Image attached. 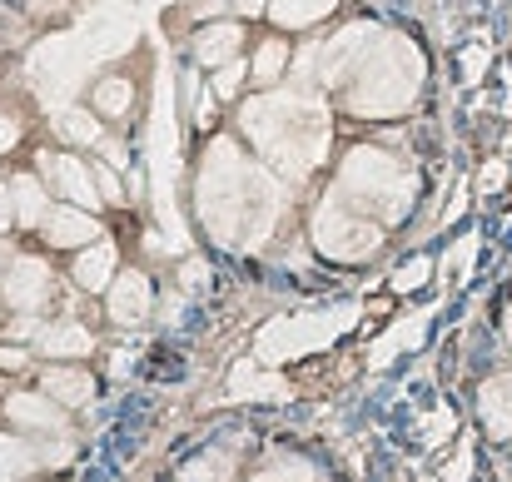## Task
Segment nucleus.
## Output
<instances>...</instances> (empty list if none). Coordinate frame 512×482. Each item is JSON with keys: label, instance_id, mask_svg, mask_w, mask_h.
Returning <instances> with one entry per match:
<instances>
[{"label": "nucleus", "instance_id": "nucleus-1", "mask_svg": "<svg viewBox=\"0 0 512 482\" xmlns=\"http://www.w3.org/2000/svg\"><path fill=\"white\" fill-rule=\"evenodd\" d=\"M279 214V184L239 155V145L219 140L199 169V219L224 244H259Z\"/></svg>", "mask_w": 512, "mask_h": 482}, {"label": "nucleus", "instance_id": "nucleus-2", "mask_svg": "<svg viewBox=\"0 0 512 482\" xmlns=\"http://www.w3.org/2000/svg\"><path fill=\"white\" fill-rule=\"evenodd\" d=\"M244 135L259 145V155L269 164L304 179L309 169H319L329 150V110L304 90L259 95L244 105Z\"/></svg>", "mask_w": 512, "mask_h": 482}, {"label": "nucleus", "instance_id": "nucleus-3", "mask_svg": "<svg viewBox=\"0 0 512 482\" xmlns=\"http://www.w3.org/2000/svg\"><path fill=\"white\" fill-rule=\"evenodd\" d=\"M348 90V110L363 120H388L403 115L413 105V95L423 90V55L413 40L403 35H373V45L363 50V60L353 65V75L343 80Z\"/></svg>", "mask_w": 512, "mask_h": 482}, {"label": "nucleus", "instance_id": "nucleus-4", "mask_svg": "<svg viewBox=\"0 0 512 482\" xmlns=\"http://www.w3.org/2000/svg\"><path fill=\"white\" fill-rule=\"evenodd\" d=\"M339 194L348 204H358L363 214H373L378 224L388 219H403L408 204H413V174L408 164L383 155V150H353L339 169Z\"/></svg>", "mask_w": 512, "mask_h": 482}, {"label": "nucleus", "instance_id": "nucleus-5", "mask_svg": "<svg viewBox=\"0 0 512 482\" xmlns=\"http://www.w3.org/2000/svg\"><path fill=\"white\" fill-rule=\"evenodd\" d=\"M314 244H319V254H329V259H339V264H358V259L378 254L383 224H378L373 214H363L358 204H348L339 189H334V194L319 204V214H314Z\"/></svg>", "mask_w": 512, "mask_h": 482}, {"label": "nucleus", "instance_id": "nucleus-6", "mask_svg": "<svg viewBox=\"0 0 512 482\" xmlns=\"http://www.w3.org/2000/svg\"><path fill=\"white\" fill-rule=\"evenodd\" d=\"M50 269L40 264V259H15L10 269H5V279H0V299H5V309H15V314H40L45 304H50Z\"/></svg>", "mask_w": 512, "mask_h": 482}, {"label": "nucleus", "instance_id": "nucleus-7", "mask_svg": "<svg viewBox=\"0 0 512 482\" xmlns=\"http://www.w3.org/2000/svg\"><path fill=\"white\" fill-rule=\"evenodd\" d=\"M40 234L50 249H85L100 239V224L80 204H50V214L40 219Z\"/></svg>", "mask_w": 512, "mask_h": 482}, {"label": "nucleus", "instance_id": "nucleus-8", "mask_svg": "<svg viewBox=\"0 0 512 482\" xmlns=\"http://www.w3.org/2000/svg\"><path fill=\"white\" fill-rule=\"evenodd\" d=\"M65 403H55L50 393H10L5 398V418L25 433H50V438H65Z\"/></svg>", "mask_w": 512, "mask_h": 482}, {"label": "nucleus", "instance_id": "nucleus-9", "mask_svg": "<svg viewBox=\"0 0 512 482\" xmlns=\"http://www.w3.org/2000/svg\"><path fill=\"white\" fill-rule=\"evenodd\" d=\"M40 174H45L50 189L65 194L70 204H80V209H95V204H100V194H95V184H90V169L75 160V155H40Z\"/></svg>", "mask_w": 512, "mask_h": 482}, {"label": "nucleus", "instance_id": "nucleus-10", "mask_svg": "<svg viewBox=\"0 0 512 482\" xmlns=\"http://www.w3.org/2000/svg\"><path fill=\"white\" fill-rule=\"evenodd\" d=\"M150 304H155V289L145 274H120L110 284V319L115 323H140L150 314Z\"/></svg>", "mask_w": 512, "mask_h": 482}, {"label": "nucleus", "instance_id": "nucleus-11", "mask_svg": "<svg viewBox=\"0 0 512 482\" xmlns=\"http://www.w3.org/2000/svg\"><path fill=\"white\" fill-rule=\"evenodd\" d=\"M478 413H483V428H488L493 438H512V368L483 383Z\"/></svg>", "mask_w": 512, "mask_h": 482}, {"label": "nucleus", "instance_id": "nucleus-12", "mask_svg": "<svg viewBox=\"0 0 512 482\" xmlns=\"http://www.w3.org/2000/svg\"><path fill=\"white\" fill-rule=\"evenodd\" d=\"M75 284L90 289V294H100V289L115 284V244H110V239H95V244L80 249V259H75Z\"/></svg>", "mask_w": 512, "mask_h": 482}, {"label": "nucleus", "instance_id": "nucleus-13", "mask_svg": "<svg viewBox=\"0 0 512 482\" xmlns=\"http://www.w3.org/2000/svg\"><path fill=\"white\" fill-rule=\"evenodd\" d=\"M239 40H244L239 25H204V30L194 35V55H199V65H214V70H219V65L234 60Z\"/></svg>", "mask_w": 512, "mask_h": 482}, {"label": "nucleus", "instance_id": "nucleus-14", "mask_svg": "<svg viewBox=\"0 0 512 482\" xmlns=\"http://www.w3.org/2000/svg\"><path fill=\"white\" fill-rule=\"evenodd\" d=\"M35 343H40V353H50V358H85V353L95 348L90 328H80V323H55V328H40V333H35Z\"/></svg>", "mask_w": 512, "mask_h": 482}, {"label": "nucleus", "instance_id": "nucleus-15", "mask_svg": "<svg viewBox=\"0 0 512 482\" xmlns=\"http://www.w3.org/2000/svg\"><path fill=\"white\" fill-rule=\"evenodd\" d=\"M40 383H45V393H50L55 403H65V408L90 403V388H95L85 368H60V363H55V368H45V378H40Z\"/></svg>", "mask_w": 512, "mask_h": 482}, {"label": "nucleus", "instance_id": "nucleus-16", "mask_svg": "<svg viewBox=\"0 0 512 482\" xmlns=\"http://www.w3.org/2000/svg\"><path fill=\"white\" fill-rule=\"evenodd\" d=\"M334 5H339V0H274L269 15H274L279 30H309V25H319L324 15H334Z\"/></svg>", "mask_w": 512, "mask_h": 482}, {"label": "nucleus", "instance_id": "nucleus-17", "mask_svg": "<svg viewBox=\"0 0 512 482\" xmlns=\"http://www.w3.org/2000/svg\"><path fill=\"white\" fill-rule=\"evenodd\" d=\"M40 463H45V458H40V448H30L25 438H10V433H0V482L30 478Z\"/></svg>", "mask_w": 512, "mask_h": 482}, {"label": "nucleus", "instance_id": "nucleus-18", "mask_svg": "<svg viewBox=\"0 0 512 482\" xmlns=\"http://www.w3.org/2000/svg\"><path fill=\"white\" fill-rule=\"evenodd\" d=\"M10 189H15V219L30 229V224H40L45 214H50V204H45V189H40V179L35 174H15L10 179Z\"/></svg>", "mask_w": 512, "mask_h": 482}, {"label": "nucleus", "instance_id": "nucleus-19", "mask_svg": "<svg viewBox=\"0 0 512 482\" xmlns=\"http://www.w3.org/2000/svg\"><path fill=\"white\" fill-rule=\"evenodd\" d=\"M130 105H135V85H130L125 75H110V80L95 85V110H100V115L120 120V115H130Z\"/></svg>", "mask_w": 512, "mask_h": 482}, {"label": "nucleus", "instance_id": "nucleus-20", "mask_svg": "<svg viewBox=\"0 0 512 482\" xmlns=\"http://www.w3.org/2000/svg\"><path fill=\"white\" fill-rule=\"evenodd\" d=\"M179 482H234V458L229 453H204V458H194L184 473H179Z\"/></svg>", "mask_w": 512, "mask_h": 482}, {"label": "nucleus", "instance_id": "nucleus-21", "mask_svg": "<svg viewBox=\"0 0 512 482\" xmlns=\"http://www.w3.org/2000/svg\"><path fill=\"white\" fill-rule=\"evenodd\" d=\"M284 70H289V40H264L259 55H254V80L259 85H274Z\"/></svg>", "mask_w": 512, "mask_h": 482}, {"label": "nucleus", "instance_id": "nucleus-22", "mask_svg": "<svg viewBox=\"0 0 512 482\" xmlns=\"http://www.w3.org/2000/svg\"><path fill=\"white\" fill-rule=\"evenodd\" d=\"M60 130H65L70 140H80V145H95V140H100V125L90 120V110H70V115L60 120Z\"/></svg>", "mask_w": 512, "mask_h": 482}, {"label": "nucleus", "instance_id": "nucleus-23", "mask_svg": "<svg viewBox=\"0 0 512 482\" xmlns=\"http://www.w3.org/2000/svg\"><path fill=\"white\" fill-rule=\"evenodd\" d=\"M239 85H244V65H239V60L219 65V75H214V95H219V100H234Z\"/></svg>", "mask_w": 512, "mask_h": 482}, {"label": "nucleus", "instance_id": "nucleus-24", "mask_svg": "<svg viewBox=\"0 0 512 482\" xmlns=\"http://www.w3.org/2000/svg\"><path fill=\"white\" fill-rule=\"evenodd\" d=\"M254 482H314V473L304 463H279V468H264Z\"/></svg>", "mask_w": 512, "mask_h": 482}, {"label": "nucleus", "instance_id": "nucleus-25", "mask_svg": "<svg viewBox=\"0 0 512 482\" xmlns=\"http://www.w3.org/2000/svg\"><path fill=\"white\" fill-rule=\"evenodd\" d=\"M10 224H20V219H15V189L0 184V234H5Z\"/></svg>", "mask_w": 512, "mask_h": 482}, {"label": "nucleus", "instance_id": "nucleus-26", "mask_svg": "<svg viewBox=\"0 0 512 482\" xmlns=\"http://www.w3.org/2000/svg\"><path fill=\"white\" fill-rule=\"evenodd\" d=\"M15 145H20V120L0 115V150H15Z\"/></svg>", "mask_w": 512, "mask_h": 482}, {"label": "nucleus", "instance_id": "nucleus-27", "mask_svg": "<svg viewBox=\"0 0 512 482\" xmlns=\"http://www.w3.org/2000/svg\"><path fill=\"white\" fill-rule=\"evenodd\" d=\"M100 194H105V199H120V184H115L110 169H100Z\"/></svg>", "mask_w": 512, "mask_h": 482}, {"label": "nucleus", "instance_id": "nucleus-28", "mask_svg": "<svg viewBox=\"0 0 512 482\" xmlns=\"http://www.w3.org/2000/svg\"><path fill=\"white\" fill-rule=\"evenodd\" d=\"M269 5H274V0H234L239 15H259V10H269Z\"/></svg>", "mask_w": 512, "mask_h": 482}, {"label": "nucleus", "instance_id": "nucleus-29", "mask_svg": "<svg viewBox=\"0 0 512 482\" xmlns=\"http://www.w3.org/2000/svg\"><path fill=\"white\" fill-rule=\"evenodd\" d=\"M0 363H5V368H20V363H25V353H15V348H0Z\"/></svg>", "mask_w": 512, "mask_h": 482}, {"label": "nucleus", "instance_id": "nucleus-30", "mask_svg": "<svg viewBox=\"0 0 512 482\" xmlns=\"http://www.w3.org/2000/svg\"><path fill=\"white\" fill-rule=\"evenodd\" d=\"M503 333H508V343H512V304H508V319H503Z\"/></svg>", "mask_w": 512, "mask_h": 482}]
</instances>
